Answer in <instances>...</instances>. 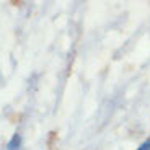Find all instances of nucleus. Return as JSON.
Segmentation results:
<instances>
[{"label":"nucleus","instance_id":"obj_1","mask_svg":"<svg viewBox=\"0 0 150 150\" xmlns=\"http://www.w3.org/2000/svg\"><path fill=\"white\" fill-rule=\"evenodd\" d=\"M21 147V135L20 134H13V137L10 139V142L7 144L8 150H18Z\"/></svg>","mask_w":150,"mask_h":150},{"label":"nucleus","instance_id":"obj_2","mask_svg":"<svg viewBox=\"0 0 150 150\" xmlns=\"http://www.w3.org/2000/svg\"><path fill=\"white\" fill-rule=\"evenodd\" d=\"M137 150H150V140H145L144 144H140Z\"/></svg>","mask_w":150,"mask_h":150}]
</instances>
